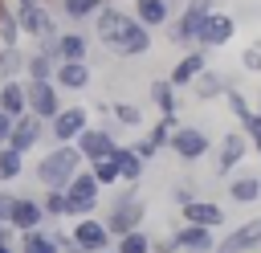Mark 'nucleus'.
I'll list each match as a JSON object with an SVG mask.
<instances>
[{"label":"nucleus","mask_w":261,"mask_h":253,"mask_svg":"<svg viewBox=\"0 0 261 253\" xmlns=\"http://www.w3.org/2000/svg\"><path fill=\"white\" fill-rule=\"evenodd\" d=\"M82 167H86L82 151H77L73 143H61V147H49V151L37 159L33 175H37V184H41L45 192H65V188H69V180H73Z\"/></svg>","instance_id":"nucleus-1"},{"label":"nucleus","mask_w":261,"mask_h":253,"mask_svg":"<svg viewBox=\"0 0 261 253\" xmlns=\"http://www.w3.org/2000/svg\"><path fill=\"white\" fill-rule=\"evenodd\" d=\"M143 216H147V204H143V196H139V184H122V188L110 196L102 220H106L110 237H122V233H130V229H143Z\"/></svg>","instance_id":"nucleus-2"},{"label":"nucleus","mask_w":261,"mask_h":253,"mask_svg":"<svg viewBox=\"0 0 261 253\" xmlns=\"http://www.w3.org/2000/svg\"><path fill=\"white\" fill-rule=\"evenodd\" d=\"M216 4H220V0H184V8H179V12L171 16V24L163 29L167 41H171L175 49H184V53L196 49V29L216 12Z\"/></svg>","instance_id":"nucleus-3"},{"label":"nucleus","mask_w":261,"mask_h":253,"mask_svg":"<svg viewBox=\"0 0 261 253\" xmlns=\"http://www.w3.org/2000/svg\"><path fill=\"white\" fill-rule=\"evenodd\" d=\"M102 49L110 53V57H122V61H130V57H143V53H151V29L147 24H139L130 12H126V20L102 41Z\"/></svg>","instance_id":"nucleus-4"},{"label":"nucleus","mask_w":261,"mask_h":253,"mask_svg":"<svg viewBox=\"0 0 261 253\" xmlns=\"http://www.w3.org/2000/svg\"><path fill=\"white\" fill-rule=\"evenodd\" d=\"M212 143H216V139L208 135V127H200V122H179L167 151H171L179 163H196V159H204V155L212 151Z\"/></svg>","instance_id":"nucleus-5"},{"label":"nucleus","mask_w":261,"mask_h":253,"mask_svg":"<svg viewBox=\"0 0 261 253\" xmlns=\"http://www.w3.org/2000/svg\"><path fill=\"white\" fill-rule=\"evenodd\" d=\"M98 192H102V184L90 175V167H82L65 188V216H73V220L94 216L98 212Z\"/></svg>","instance_id":"nucleus-6"},{"label":"nucleus","mask_w":261,"mask_h":253,"mask_svg":"<svg viewBox=\"0 0 261 253\" xmlns=\"http://www.w3.org/2000/svg\"><path fill=\"white\" fill-rule=\"evenodd\" d=\"M253 151V143L245 139V131L241 127H228L216 143H212V155H216V171L220 175H228V171H237L241 167V159Z\"/></svg>","instance_id":"nucleus-7"},{"label":"nucleus","mask_w":261,"mask_h":253,"mask_svg":"<svg viewBox=\"0 0 261 253\" xmlns=\"http://www.w3.org/2000/svg\"><path fill=\"white\" fill-rule=\"evenodd\" d=\"M90 127V106H61V114L49 122V147L77 143V135Z\"/></svg>","instance_id":"nucleus-8"},{"label":"nucleus","mask_w":261,"mask_h":253,"mask_svg":"<svg viewBox=\"0 0 261 253\" xmlns=\"http://www.w3.org/2000/svg\"><path fill=\"white\" fill-rule=\"evenodd\" d=\"M232 33H237V16L232 12H224V8H216L200 29H196V49H220V45H228L232 41Z\"/></svg>","instance_id":"nucleus-9"},{"label":"nucleus","mask_w":261,"mask_h":253,"mask_svg":"<svg viewBox=\"0 0 261 253\" xmlns=\"http://www.w3.org/2000/svg\"><path fill=\"white\" fill-rule=\"evenodd\" d=\"M29 86V114H37L41 122H53L65 106V94L57 90V82H24Z\"/></svg>","instance_id":"nucleus-10"},{"label":"nucleus","mask_w":261,"mask_h":253,"mask_svg":"<svg viewBox=\"0 0 261 253\" xmlns=\"http://www.w3.org/2000/svg\"><path fill=\"white\" fill-rule=\"evenodd\" d=\"M73 147L82 151V159H86V163H94V159H114V151H118L122 143H118V135H114V131H106V127H94V122H90V127L77 135V143H73Z\"/></svg>","instance_id":"nucleus-11"},{"label":"nucleus","mask_w":261,"mask_h":253,"mask_svg":"<svg viewBox=\"0 0 261 253\" xmlns=\"http://www.w3.org/2000/svg\"><path fill=\"white\" fill-rule=\"evenodd\" d=\"M212 253H261V216L228 229L224 237H216V249Z\"/></svg>","instance_id":"nucleus-12"},{"label":"nucleus","mask_w":261,"mask_h":253,"mask_svg":"<svg viewBox=\"0 0 261 253\" xmlns=\"http://www.w3.org/2000/svg\"><path fill=\"white\" fill-rule=\"evenodd\" d=\"M69 237H73V245H82L86 253H106V249H114V237H110V229H106L102 216H82V220L69 229Z\"/></svg>","instance_id":"nucleus-13"},{"label":"nucleus","mask_w":261,"mask_h":253,"mask_svg":"<svg viewBox=\"0 0 261 253\" xmlns=\"http://www.w3.org/2000/svg\"><path fill=\"white\" fill-rule=\"evenodd\" d=\"M41 143H49V122H41L37 114H24V118H16L8 147H12V151H20V155H33Z\"/></svg>","instance_id":"nucleus-14"},{"label":"nucleus","mask_w":261,"mask_h":253,"mask_svg":"<svg viewBox=\"0 0 261 253\" xmlns=\"http://www.w3.org/2000/svg\"><path fill=\"white\" fill-rule=\"evenodd\" d=\"M49 220H45V208H41V200H33V196H16L12 200V212H8V229L20 237V233H33V229H45Z\"/></svg>","instance_id":"nucleus-15"},{"label":"nucleus","mask_w":261,"mask_h":253,"mask_svg":"<svg viewBox=\"0 0 261 253\" xmlns=\"http://www.w3.org/2000/svg\"><path fill=\"white\" fill-rule=\"evenodd\" d=\"M204 69H208V49H188V53L175 61V69L167 73V82H171L175 90H192V82H196Z\"/></svg>","instance_id":"nucleus-16"},{"label":"nucleus","mask_w":261,"mask_h":253,"mask_svg":"<svg viewBox=\"0 0 261 253\" xmlns=\"http://www.w3.org/2000/svg\"><path fill=\"white\" fill-rule=\"evenodd\" d=\"M53 82H57V90L65 94H82V90H90L94 86V73H90V61H57V69H53Z\"/></svg>","instance_id":"nucleus-17"},{"label":"nucleus","mask_w":261,"mask_h":253,"mask_svg":"<svg viewBox=\"0 0 261 253\" xmlns=\"http://www.w3.org/2000/svg\"><path fill=\"white\" fill-rule=\"evenodd\" d=\"M179 216H184V224H200V229H220V224H224V204H216V200H204V196H196L192 204H184V208H179Z\"/></svg>","instance_id":"nucleus-18"},{"label":"nucleus","mask_w":261,"mask_h":253,"mask_svg":"<svg viewBox=\"0 0 261 253\" xmlns=\"http://www.w3.org/2000/svg\"><path fill=\"white\" fill-rule=\"evenodd\" d=\"M232 86H237V78H228L224 69H212V65H208V69L192 82V94H196L200 102H216V98H224Z\"/></svg>","instance_id":"nucleus-19"},{"label":"nucleus","mask_w":261,"mask_h":253,"mask_svg":"<svg viewBox=\"0 0 261 253\" xmlns=\"http://www.w3.org/2000/svg\"><path fill=\"white\" fill-rule=\"evenodd\" d=\"M53 57H57V61H86V57H90V37H86L82 29H61Z\"/></svg>","instance_id":"nucleus-20"},{"label":"nucleus","mask_w":261,"mask_h":253,"mask_svg":"<svg viewBox=\"0 0 261 253\" xmlns=\"http://www.w3.org/2000/svg\"><path fill=\"white\" fill-rule=\"evenodd\" d=\"M0 110L8 118H24L29 114V86H24V78L0 82Z\"/></svg>","instance_id":"nucleus-21"},{"label":"nucleus","mask_w":261,"mask_h":253,"mask_svg":"<svg viewBox=\"0 0 261 253\" xmlns=\"http://www.w3.org/2000/svg\"><path fill=\"white\" fill-rule=\"evenodd\" d=\"M130 16H135L139 24H147V29H167L175 12H171L167 0H135V4H130Z\"/></svg>","instance_id":"nucleus-22"},{"label":"nucleus","mask_w":261,"mask_h":253,"mask_svg":"<svg viewBox=\"0 0 261 253\" xmlns=\"http://www.w3.org/2000/svg\"><path fill=\"white\" fill-rule=\"evenodd\" d=\"M175 241L184 253H212L216 249V229H200V224H179Z\"/></svg>","instance_id":"nucleus-23"},{"label":"nucleus","mask_w":261,"mask_h":253,"mask_svg":"<svg viewBox=\"0 0 261 253\" xmlns=\"http://www.w3.org/2000/svg\"><path fill=\"white\" fill-rule=\"evenodd\" d=\"M147 98H151V106L159 110V118H171V114L179 110V90H175L167 78H155V82L147 86Z\"/></svg>","instance_id":"nucleus-24"},{"label":"nucleus","mask_w":261,"mask_h":253,"mask_svg":"<svg viewBox=\"0 0 261 253\" xmlns=\"http://www.w3.org/2000/svg\"><path fill=\"white\" fill-rule=\"evenodd\" d=\"M16 253H61V245L53 241V229H33V233H20L16 237Z\"/></svg>","instance_id":"nucleus-25"},{"label":"nucleus","mask_w":261,"mask_h":253,"mask_svg":"<svg viewBox=\"0 0 261 253\" xmlns=\"http://www.w3.org/2000/svg\"><path fill=\"white\" fill-rule=\"evenodd\" d=\"M228 200L232 204H257L261 200V175H232L228 180Z\"/></svg>","instance_id":"nucleus-26"},{"label":"nucleus","mask_w":261,"mask_h":253,"mask_svg":"<svg viewBox=\"0 0 261 253\" xmlns=\"http://www.w3.org/2000/svg\"><path fill=\"white\" fill-rule=\"evenodd\" d=\"M102 4H106V0H57V12H61L69 24H86V20L98 16Z\"/></svg>","instance_id":"nucleus-27"},{"label":"nucleus","mask_w":261,"mask_h":253,"mask_svg":"<svg viewBox=\"0 0 261 253\" xmlns=\"http://www.w3.org/2000/svg\"><path fill=\"white\" fill-rule=\"evenodd\" d=\"M122 20H126V8H122V4H114V0H106V4L98 8V16H94V33H98V41H106Z\"/></svg>","instance_id":"nucleus-28"},{"label":"nucleus","mask_w":261,"mask_h":253,"mask_svg":"<svg viewBox=\"0 0 261 253\" xmlns=\"http://www.w3.org/2000/svg\"><path fill=\"white\" fill-rule=\"evenodd\" d=\"M114 163H118V180H122V184H139V180H143V171H147V163H143L126 143L114 151Z\"/></svg>","instance_id":"nucleus-29"},{"label":"nucleus","mask_w":261,"mask_h":253,"mask_svg":"<svg viewBox=\"0 0 261 253\" xmlns=\"http://www.w3.org/2000/svg\"><path fill=\"white\" fill-rule=\"evenodd\" d=\"M24 61H29V53L20 45H0V82L24 78Z\"/></svg>","instance_id":"nucleus-30"},{"label":"nucleus","mask_w":261,"mask_h":253,"mask_svg":"<svg viewBox=\"0 0 261 253\" xmlns=\"http://www.w3.org/2000/svg\"><path fill=\"white\" fill-rule=\"evenodd\" d=\"M53 69H57V57L33 49L29 61H24V82H53Z\"/></svg>","instance_id":"nucleus-31"},{"label":"nucleus","mask_w":261,"mask_h":253,"mask_svg":"<svg viewBox=\"0 0 261 253\" xmlns=\"http://www.w3.org/2000/svg\"><path fill=\"white\" fill-rule=\"evenodd\" d=\"M110 118H114L118 131H135V127L143 122V110H139L130 98H114V102H110Z\"/></svg>","instance_id":"nucleus-32"},{"label":"nucleus","mask_w":261,"mask_h":253,"mask_svg":"<svg viewBox=\"0 0 261 253\" xmlns=\"http://www.w3.org/2000/svg\"><path fill=\"white\" fill-rule=\"evenodd\" d=\"M24 159H29V155H20V151H12V147H0V188H8L12 180L24 175Z\"/></svg>","instance_id":"nucleus-33"},{"label":"nucleus","mask_w":261,"mask_h":253,"mask_svg":"<svg viewBox=\"0 0 261 253\" xmlns=\"http://www.w3.org/2000/svg\"><path fill=\"white\" fill-rule=\"evenodd\" d=\"M151 233L147 229H130L122 237H114V253H151Z\"/></svg>","instance_id":"nucleus-34"},{"label":"nucleus","mask_w":261,"mask_h":253,"mask_svg":"<svg viewBox=\"0 0 261 253\" xmlns=\"http://www.w3.org/2000/svg\"><path fill=\"white\" fill-rule=\"evenodd\" d=\"M224 102H228V114L237 118V127H245V122H249V118L257 114V110H253V102H249V98L241 94V86H232V90L224 94Z\"/></svg>","instance_id":"nucleus-35"},{"label":"nucleus","mask_w":261,"mask_h":253,"mask_svg":"<svg viewBox=\"0 0 261 253\" xmlns=\"http://www.w3.org/2000/svg\"><path fill=\"white\" fill-rule=\"evenodd\" d=\"M175 127H179V118L171 114V118H159L151 131H147V139H151V147L155 151H163V147H171V135H175Z\"/></svg>","instance_id":"nucleus-36"},{"label":"nucleus","mask_w":261,"mask_h":253,"mask_svg":"<svg viewBox=\"0 0 261 253\" xmlns=\"http://www.w3.org/2000/svg\"><path fill=\"white\" fill-rule=\"evenodd\" d=\"M86 167H90V175H94L102 188L122 184V180H118V163H114V159H94V163H86Z\"/></svg>","instance_id":"nucleus-37"},{"label":"nucleus","mask_w":261,"mask_h":253,"mask_svg":"<svg viewBox=\"0 0 261 253\" xmlns=\"http://www.w3.org/2000/svg\"><path fill=\"white\" fill-rule=\"evenodd\" d=\"M20 24H16V12L12 8H0V45H20Z\"/></svg>","instance_id":"nucleus-38"},{"label":"nucleus","mask_w":261,"mask_h":253,"mask_svg":"<svg viewBox=\"0 0 261 253\" xmlns=\"http://www.w3.org/2000/svg\"><path fill=\"white\" fill-rule=\"evenodd\" d=\"M41 208H45V220H65V192H45L41 196Z\"/></svg>","instance_id":"nucleus-39"},{"label":"nucleus","mask_w":261,"mask_h":253,"mask_svg":"<svg viewBox=\"0 0 261 253\" xmlns=\"http://www.w3.org/2000/svg\"><path fill=\"white\" fill-rule=\"evenodd\" d=\"M241 65H245V73H261V41L245 45V53H241Z\"/></svg>","instance_id":"nucleus-40"},{"label":"nucleus","mask_w":261,"mask_h":253,"mask_svg":"<svg viewBox=\"0 0 261 253\" xmlns=\"http://www.w3.org/2000/svg\"><path fill=\"white\" fill-rule=\"evenodd\" d=\"M126 147H130V151H135V155H139V159H143V163H151V159H155V155H159V151H155V147H151V139H130V143H126Z\"/></svg>","instance_id":"nucleus-41"},{"label":"nucleus","mask_w":261,"mask_h":253,"mask_svg":"<svg viewBox=\"0 0 261 253\" xmlns=\"http://www.w3.org/2000/svg\"><path fill=\"white\" fill-rule=\"evenodd\" d=\"M151 253H184V249H179L175 233H167V237H155V241H151Z\"/></svg>","instance_id":"nucleus-42"},{"label":"nucleus","mask_w":261,"mask_h":253,"mask_svg":"<svg viewBox=\"0 0 261 253\" xmlns=\"http://www.w3.org/2000/svg\"><path fill=\"white\" fill-rule=\"evenodd\" d=\"M171 200L184 208V204H192V200H196V188H188V184H175V188H171Z\"/></svg>","instance_id":"nucleus-43"},{"label":"nucleus","mask_w":261,"mask_h":253,"mask_svg":"<svg viewBox=\"0 0 261 253\" xmlns=\"http://www.w3.org/2000/svg\"><path fill=\"white\" fill-rule=\"evenodd\" d=\"M12 200H16V192L12 188H0V220L8 224V212H12Z\"/></svg>","instance_id":"nucleus-44"},{"label":"nucleus","mask_w":261,"mask_h":253,"mask_svg":"<svg viewBox=\"0 0 261 253\" xmlns=\"http://www.w3.org/2000/svg\"><path fill=\"white\" fill-rule=\"evenodd\" d=\"M12 127H16V118H8V114L0 110V147H8V139H12Z\"/></svg>","instance_id":"nucleus-45"},{"label":"nucleus","mask_w":261,"mask_h":253,"mask_svg":"<svg viewBox=\"0 0 261 253\" xmlns=\"http://www.w3.org/2000/svg\"><path fill=\"white\" fill-rule=\"evenodd\" d=\"M0 245H16V233H12L4 220H0Z\"/></svg>","instance_id":"nucleus-46"},{"label":"nucleus","mask_w":261,"mask_h":253,"mask_svg":"<svg viewBox=\"0 0 261 253\" xmlns=\"http://www.w3.org/2000/svg\"><path fill=\"white\" fill-rule=\"evenodd\" d=\"M253 151H257V155H261V135H257V139H253Z\"/></svg>","instance_id":"nucleus-47"},{"label":"nucleus","mask_w":261,"mask_h":253,"mask_svg":"<svg viewBox=\"0 0 261 253\" xmlns=\"http://www.w3.org/2000/svg\"><path fill=\"white\" fill-rule=\"evenodd\" d=\"M0 253H16V245H0Z\"/></svg>","instance_id":"nucleus-48"},{"label":"nucleus","mask_w":261,"mask_h":253,"mask_svg":"<svg viewBox=\"0 0 261 253\" xmlns=\"http://www.w3.org/2000/svg\"><path fill=\"white\" fill-rule=\"evenodd\" d=\"M253 110H257V114H261V98H257V102H253Z\"/></svg>","instance_id":"nucleus-49"},{"label":"nucleus","mask_w":261,"mask_h":253,"mask_svg":"<svg viewBox=\"0 0 261 253\" xmlns=\"http://www.w3.org/2000/svg\"><path fill=\"white\" fill-rule=\"evenodd\" d=\"M106 253H114V249H106Z\"/></svg>","instance_id":"nucleus-50"}]
</instances>
